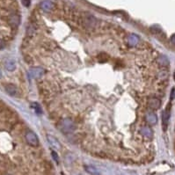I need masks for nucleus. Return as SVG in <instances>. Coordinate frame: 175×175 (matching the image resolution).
<instances>
[{"instance_id":"aec40b11","label":"nucleus","mask_w":175,"mask_h":175,"mask_svg":"<svg viewBox=\"0 0 175 175\" xmlns=\"http://www.w3.org/2000/svg\"><path fill=\"white\" fill-rule=\"evenodd\" d=\"M4 47H5V43H4V42L3 40H1V39H0V50H3Z\"/></svg>"},{"instance_id":"0eeeda50","label":"nucleus","mask_w":175,"mask_h":175,"mask_svg":"<svg viewBox=\"0 0 175 175\" xmlns=\"http://www.w3.org/2000/svg\"><path fill=\"white\" fill-rule=\"evenodd\" d=\"M4 66L7 71H13L16 69V62L12 58H8V59H6L5 63H4Z\"/></svg>"},{"instance_id":"9b49d317","label":"nucleus","mask_w":175,"mask_h":175,"mask_svg":"<svg viewBox=\"0 0 175 175\" xmlns=\"http://www.w3.org/2000/svg\"><path fill=\"white\" fill-rule=\"evenodd\" d=\"M148 105L151 109H158L161 106V101L157 98H150L148 101Z\"/></svg>"},{"instance_id":"9d476101","label":"nucleus","mask_w":175,"mask_h":175,"mask_svg":"<svg viewBox=\"0 0 175 175\" xmlns=\"http://www.w3.org/2000/svg\"><path fill=\"white\" fill-rule=\"evenodd\" d=\"M20 18L19 15L17 14H12L9 17V23L10 25L13 27H17L18 26L20 25Z\"/></svg>"},{"instance_id":"39448f33","label":"nucleus","mask_w":175,"mask_h":175,"mask_svg":"<svg viewBox=\"0 0 175 175\" xmlns=\"http://www.w3.org/2000/svg\"><path fill=\"white\" fill-rule=\"evenodd\" d=\"M47 139H48V142H49V144H50V146L54 150H60L62 149V145H61L59 140L57 138H55V136H53L51 135H48L47 136Z\"/></svg>"},{"instance_id":"6e6552de","label":"nucleus","mask_w":175,"mask_h":175,"mask_svg":"<svg viewBox=\"0 0 175 175\" xmlns=\"http://www.w3.org/2000/svg\"><path fill=\"white\" fill-rule=\"evenodd\" d=\"M4 89H5V92H6L9 95H11V96H15V95H17V93H18V89H17V87H16L14 85H12V84H8V85H6L5 87H4Z\"/></svg>"},{"instance_id":"2eb2a0df","label":"nucleus","mask_w":175,"mask_h":175,"mask_svg":"<svg viewBox=\"0 0 175 175\" xmlns=\"http://www.w3.org/2000/svg\"><path fill=\"white\" fill-rule=\"evenodd\" d=\"M141 133L144 136H146V137H148V138H150V137H152V130L150 129L149 127H143L142 128H141Z\"/></svg>"},{"instance_id":"423d86ee","label":"nucleus","mask_w":175,"mask_h":175,"mask_svg":"<svg viewBox=\"0 0 175 175\" xmlns=\"http://www.w3.org/2000/svg\"><path fill=\"white\" fill-rule=\"evenodd\" d=\"M170 108L167 107L164 112H163V115H162V121H163V129L166 130L167 125H168V122L170 119Z\"/></svg>"},{"instance_id":"412c9836","label":"nucleus","mask_w":175,"mask_h":175,"mask_svg":"<svg viewBox=\"0 0 175 175\" xmlns=\"http://www.w3.org/2000/svg\"><path fill=\"white\" fill-rule=\"evenodd\" d=\"M170 41H171V42H172L173 44H174V45H175V34H173V35H172V37H171Z\"/></svg>"},{"instance_id":"4be33fe9","label":"nucleus","mask_w":175,"mask_h":175,"mask_svg":"<svg viewBox=\"0 0 175 175\" xmlns=\"http://www.w3.org/2000/svg\"><path fill=\"white\" fill-rule=\"evenodd\" d=\"M2 77V72H1V70H0V78Z\"/></svg>"},{"instance_id":"5701e85b","label":"nucleus","mask_w":175,"mask_h":175,"mask_svg":"<svg viewBox=\"0 0 175 175\" xmlns=\"http://www.w3.org/2000/svg\"><path fill=\"white\" fill-rule=\"evenodd\" d=\"M174 80H175V71H174Z\"/></svg>"},{"instance_id":"f03ea898","label":"nucleus","mask_w":175,"mask_h":175,"mask_svg":"<svg viewBox=\"0 0 175 175\" xmlns=\"http://www.w3.org/2000/svg\"><path fill=\"white\" fill-rule=\"evenodd\" d=\"M26 140L28 144H30L33 147H36L39 145V138L36 136V134L33 131H27L26 133Z\"/></svg>"},{"instance_id":"7ed1b4c3","label":"nucleus","mask_w":175,"mask_h":175,"mask_svg":"<svg viewBox=\"0 0 175 175\" xmlns=\"http://www.w3.org/2000/svg\"><path fill=\"white\" fill-rule=\"evenodd\" d=\"M44 74V69L42 67H32L29 70V75L33 78H40Z\"/></svg>"},{"instance_id":"6ab92c4d","label":"nucleus","mask_w":175,"mask_h":175,"mask_svg":"<svg viewBox=\"0 0 175 175\" xmlns=\"http://www.w3.org/2000/svg\"><path fill=\"white\" fill-rule=\"evenodd\" d=\"M30 0H22V4H23V5L26 6V7H28L29 5H30Z\"/></svg>"},{"instance_id":"f8f14e48","label":"nucleus","mask_w":175,"mask_h":175,"mask_svg":"<svg viewBox=\"0 0 175 175\" xmlns=\"http://www.w3.org/2000/svg\"><path fill=\"white\" fill-rule=\"evenodd\" d=\"M145 120L147 121V122H149L151 125H154L157 123L158 122V117L154 113H148L145 115Z\"/></svg>"},{"instance_id":"ddd939ff","label":"nucleus","mask_w":175,"mask_h":175,"mask_svg":"<svg viewBox=\"0 0 175 175\" xmlns=\"http://www.w3.org/2000/svg\"><path fill=\"white\" fill-rule=\"evenodd\" d=\"M139 41H140V39H139V37L136 34H130L129 37H128V44L130 46H132V47L137 45L138 42H139Z\"/></svg>"},{"instance_id":"20e7f679","label":"nucleus","mask_w":175,"mask_h":175,"mask_svg":"<svg viewBox=\"0 0 175 175\" xmlns=\"http://www.w3.org/2000/svg\"><path fill=\"white\" fill-rule=\"evenodd\" d=\"M82 22L85 24V26L87 27V28H93V27H94V26L96 25V20H95V18L93 17L90 14H86L83 18Z\"/></svg>"},{"instance_id":"f3484780","label":"nucleus","mask_w":175,"mask_h":175,"mask_svg":"<svg viewBox=\"0 0 175 175\" xmlns=\"http://www.w3.org/2000/svg\"><path fill=\"white\" fill-rule=\"evenodd\" d=\"M85 171L88 172L91 174H100V172L93 166H85Z\"/></svg>"},{"instance_id":"4468645a","label":"nucleus","mask_w":175,"mask_h":175,"mask_svg":"<svg viewBox=\"0 0 175 175\" xmlns=\"http://www.w3.org/2000/svg\"><path fill=\"white\" fill-rule=\"evenodd\" d=\"M157 62H158V63L159 65H161V66H167V65L169 64V60H168V58H167L166 56H165V55H160V56H158V59H157Z\"/></svg>"},{"instance_id":"dca6fc26","label":"nucleus","mask_w":175,"mask_h":175,"mask_svg":"<svg viewBox=\"0 0 175 175\" xmlns=\"http://www.w3.org/2000/svg\"><path fill=\"white\" fill-rule=\"evenodd\" d=\"M31 107L34 110V112H35L36 114H42V109L41 106H40L38 103L33 102V103L31 104Z\"/></svg>"},{"instance_id":"a211bd4d","label":"nucleus","mask_w":175,"mask_h":175,"mask_svg":"<svg viewBox=\"0 0 175 175\" xmlns=\"http://www.w3.org/2000/svg\"><path fill=\"white\" fill-rule=\"evenodd\" d=\"M52 155H53V158H54V159H55L57 163H58V162H59V158H58V157H57L56 152L53 150V151H52Z\"/></svg>"},{"instance_id":"1a4fd4ad","label":"nucleus","mask_w":175,"mask_h":175,"mask_svg":"<svg viewBox=\"0 0 175 175\" xmlns=\"http://www.w3.org/2000/svg\"><path fill=\"white\" fill-rule=\"evenodd\" d=\"M40 6H41V8L43 11H45V12H50L54 8V4L51 1H50V0H44V1H42L41 3Z\"/></svg>"},{"instance_id":"f257e3e1","label":"nucleus","mask_w":175,"mask_h":175,"mask_svg":"<svg viewBox=\"0 0 175 175\" xmlns=\"http://www.w3.org/2000/svg\"><path fill=\"white\" fill-rule=\"evenodd\" d=\"M58 128L64 134L71 133L76 129V124L71 119H63L59 122Z\"/></svg>"}]
</instances>
